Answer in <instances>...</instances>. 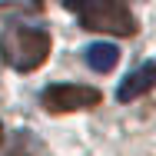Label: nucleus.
Listing matches in <instances>:
<instances>
[{"label": "nucleus", "mask_w": 156, "mask_h": 156, "mask_svg": "<svg viewBox=\"0 0 156 156\" xmlns=\"http://www.w3.org/2000/svg\"><path fill=\"white\" fill-rule=\"evenodd\" d=\"M0 57L7 66L30 73L50 57V33L40 27H7L0 37Z\"/></svg>", "instance_id": "f257e3e1"}, {"label": "nucleus", "mask_w": 156, "mask_h": 156, "mask_svg": "<svg viewBox=\"0 0 156 156\" xmlns=\"http://www.w3.org/2000/svg\"><path fill=\"white\" fill-rule=\"evenodd\" d=\"M73 10L80 13V23L87 30L100 33H116V37H129L136 33V20L129 13V7L120 0H90V3H73Z\"/></svg>", "instance_id": "f03ea898"}, {"label": "nucleus", "mask_w": 156, "mask_h": 156, "mask_svg": "<svg viewBox=\"0 0 156 156\" xmlns=\"http://www.w3.org/2000/svg\"><path fill=\"white\" fill-rule=\"evenodd\" d=\"M43 110L50 113H70V110H90L96 106L103 93L96 87H83V83H53L43 90Z\"/></svg>", "instance_id": "7ed1b4c3"}, {"label": "nucleus", "mask_w": 156, "mask_h": 156, "mask_svg": "<svg viewBox=\"0 0 156 156\" xmlns=\"http://www.w3.org/2000/svg\"><path fill=\"white\" fill-rule=\"evenodd\" d=\"M153 83H156V63H143L140 70H133L123 83H120L116 96H120V103H129V100H136V96L150 93Z\"/></svg>", "instance_id": "20e7f679"}, {"label": "nucleus", "mask_w": 156, "mask_h": 156, "mask_svg": "<svg viewBox=\"0 0 156 156\" xmlns=\"http://www.w3.org/2000/svg\"><path fill=\"white\" fill-rule=\"evenodd\" d=\"M83 60H87V66L96 70V73H110V70L116 66V60H120V50H116L113 43H90V47L83 50Z\"/></svg>", "instance_id": "39448f33"}]
</instances>
